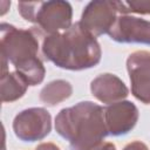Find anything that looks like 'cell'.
<instances>
[{"instance_id": "cell-1", "label": "cell", "mask_w": 150, "mask_h": 150, "mask_svg": "<svg viewBox=\"0 0 150 150\" xmlns=\"http://www.w3.org/2000/svg\"><path fill=\"white\" fill-rule=\"evenodd\" d=\"M80 25L76 23L75 27L73 26V29H70L67 34L60 35V40L67 45L66 47L62 46H53L45 42L43 52L48 56L49 60H52L56 66L67 68V69H83L93 67L94 64L86 57L83 54H88L91 56H95L100 59V49L97 42L91 39V36L88 35H81ZM49 42L56 45L50 39H48Z\"/></svg>"}, {"instance_id": "cell-2", "label": "cell", "mask_w": 150, "mask_h": 150, "mask_svg": "<svg viewBox=\"0 0 150 150\" xmlns=\"http://www.w3.org/2000/svg\"><path fill=\"white\" fill-rule=\"evenodd\" d=\"M143 63L141 66L137 54L130 55L128 60V69L130 80L132 81L134 95L145 103L150 102V54L143 53Z\"/></svg>"}]
</instances>
